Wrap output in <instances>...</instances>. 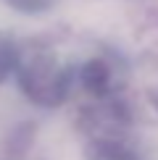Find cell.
I'll return each instance as SVG.
<instances>
[{
	"instance_id": "obj_1",
	"label": "cell",
	"mask_w": 158,
	"mask_h": 160,
	"mask_svg": "<svg viewBox=\"0 0 158 160\" xmlns=\"http://www.w3.org/2000/svg\"><path fill=\"white\" fill-rule=\"evenodd\" d=\"M13 74L18 76L24 95L42 108L61 105L69 97L71 84H74V71L63 66L48 50H29V52L18 50Z\"/></svg>"
},
{
	"instance_id": "obj_2",
	"label": "cell",
	"mask_w": 158,
	"mask_h": 160,
	"mask_svg": "<svg viewBox=\"0 0 158 160\" xmlns=\"http://www.w3.org/2000/svg\"><path fill=\"white\" fill-rule=\"evenodd\" d=\"M74 82H79L87 95L105 100L113 95V66L105 58H90L74 71Z\"/></svg>"
},
{
	"instance_id": "obj_3",
	"label": "cell",
	"mask_w": 158,
	"mask_h": 160,
	"mask_svg": "<svg viewBox=\"0 0 158 160\" xmlns=\"http://www.w3.org/2000/svg\"><path fill=\"white\" fill-rule=\"evenodd\" d=\"M16 58H18V48L3 34V32H0V82H3L5 76L13 74V68H16Z\"/></svg>"
},
{
	"instance_id": "obj_4",
	"label": "cell",
	"mask_w": 158,
	"mask_h": 160,
	"mask_svg": "<svg viewBox=\"0 0 158 160\" xmlns=\"http://www.w3.org/2000/svg\"><path fill=\"white\" fill-rule=\"evenodd\" d=\"M11 3L16 11H26V13H37V11H48L55 0H5Z\"/></svg>"
},
{
	"instance_id": "obj_5",
	"label": "cell",
	"mask_w": 158,
	"mask_h": 160,
	"mask_svg": "<svg viewBox=\"0 0 158 160\" xmlns=\"http://www.w3.org/2000/svg\"><path fill=\"white\" fill-rule=\"evenodd\" d=\"M150 102L155 105V110H158V84L153 87V92H150Z\"/></svg>"
}]
</instances>
